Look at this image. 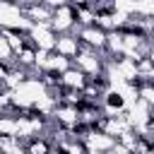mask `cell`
<instances>
[{
    "mask_svg": "<svg viewBox=\"0 0 154 154\" xmlns=\"http://www.w3.org/2000/svg\"><path fill=\"white\" fill-rule=\"evenodd\" d=\"M5 70H7V67H5L2 63H0V84H2V77H5Z\"/></svg>",
    "mask_w": 154,
    "mask_h": 154,
    "instance_id": "obj_7",
    "label": "cell"
},
{
    "mask_svg": "<svg viewBox=\"0 0 154 154\" xmlns=\"http://www.w3.org/2000/svg\"><path fill=\"white\" fill-rule=\"evenodd\" d=\"M38 2H43L46 7H51V10H55V7H60V5H65L67 0H38Z\"/></svg>",
    "mask_w": 154,
    "mask_h": 154,
    "instance_id": "obj_6",
    "label": "cell"
},
{
    "mask_svg": "<svg viewBox=\"0 0 154 154\" xmlns=\"http://www.w3.org/2000/svg\"><path fill=\"white\" fill-rule=\"evenodd\" d=\"M0 135H12L14 137V116L0 113Z\"/></svg>",
    "mask_w": 154,
    "mask_h": 154,
    "instance_id": "obj_5",
    "label": "cell"
},
{
    "mask_svg": "<svg viewBox=\"0 0 154 154\" xmlns=\"http://www.w3.org/2000/svg\"><path fill=\"white\" fill-rule=\"evenodd\" d=\"M77 51H79V43H77V36H72V34H60V36H55V43H53V53H58V55H65V58H75L77 55Z\"/></svg>",
    "mask_w": 154,
    "mask_h": 154,
    "instance_id": "obj_2",
    "label": "cell"
},
{
    "mask_svg": "<svg viewBox=\"0 0 154 154\" xmlns=\"http://www.w3.org/2000/svg\"><path fill=\"white\" fill-rule=\"evenodd\" d=\"M60 84H65V87H70V89H82V87L87 84V75H84L82 70H77L75 65H70L67 70L60 72Z\"/></svg>",
    "mask_w": 154,
    "mask_h": 154,
    "instance_id": "obj_3",
    "label": "cell"
},
{
    "mask_svg": "<svg viewBox=\"0 0 154 154\" xmlns=\"http://www.w3.org/2000/svg\"><path fill=\"white\" fill-rule=\"evenodd\" d=\"M48 26H51L53 34H67V31H72V26H75V7H70L67 2L60 5V7H55Z\"/></svg>",
    "mask_w": 154,
    "mask_h": 154,
    "instance_id": "obj_1",
    "label": "cell"
},
{
    "mask_svg": "<svg viewBox=\"0 0 154 154\" xmlns=\"http://www.w3.org/2000/svg\"><path fill=\"white\" fill-rule=\"evenodd\" d=\"M132 14L152 17L154 14V0H132Z\"/></svg>",
    "mask_w": 154,
    "mask_h": 154,
    "instance_id": "obj_4",
    "label": "cell"
}]
</instances>
